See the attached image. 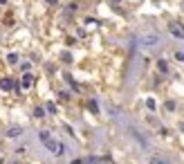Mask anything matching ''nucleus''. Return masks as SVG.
Listing matches in <instances>:
<instances>
[{
  "mask_svg": "<svg viewBox=\"0 0 184 164\" xmlns=\"http://www.w3.org/2000/svg\"><path fill=\"white\" fill-rule=\"evenodd\" d=\"M171 34L177 38H184V25L182 22H171Z\"/></svg>",
  "mask_w": 184,
  "mask_h": 164,
  "instance_id": "nucleus-1",
  "label": "nucleus"
},
{
  "mask_svg": "<svg viewBox=\"0 0 184 164\" xmlns=\"http://www.w3.org/2000/svg\"><path fill=\"white\" fill-rule=\"evenodd\" d=\"M41 139H43V144L47 146V149H52V151H56V149H59L54 139H49V135H47V133H41Z\"/></svg>",
  "mask_w": 184,
  "mask_h": 164,
  "instance_id": "nucleus-2",
  "label": "nucleus"
},
{
  "mask_svg": "<svg viewBox=\"0 0 184 164\" xmlns=\"http://www.w3.org/2000/svg\"><path fill=\"white\" fill-rule=\"evenodd\" d=\"M139 41H141V45H155V43H159V36H155V34H148V36H141Z\"/></svg>",
  "mask_w": 184,
  "mask_h": 164,
  "instance_id": "nucleus-3",
  "label": "nucleus"
},
{
  "mask_svg": "<svg viewBox=\"0 0 184 164\" xmlns=\"http://www.w3.org/2000/svg\"><path fill=\"white\" fill-rule=\"evenodd\" d=\"M32 83H34V77H32V74H27L25 79H22V86H25V88H29Z\"/></svg>",
  "mask_w": 184,
  "mask_h": 164,
  "instance_id": "nucleus-4",
  "label": "nucleus"
},
{
  "mask_svg": "<svg viewBox=\"0 0 184 164\" xmlns=\"http://www.w3.org/2000/svg\"><path fill=\"white\" fill-rule=\"evenodd\" d=\"M0 86H2V90H11V86H14V83H11V79H5Z\"/></svg>",
  "mask_w": 184,
  "mask_h": 164,
  "instance_id": "nucleus-5",
  "label": "nucleus"
},
{
  "mask_svg": "<svg viewBox=\"0 0 184 164\" xmlns=\"http://www.w3.org/2000/svg\"><path fill=\"white\" fill-rule=\"evenodd\" d=\"M9 135H11V137H16V135H20V128H11V131H9Z\"/></svg>",
  "mask_w": 184,
  "mask_h": 164,
  "instance_id": "nucleus-6",
  "label": "nucleus"
}]
</instances>
